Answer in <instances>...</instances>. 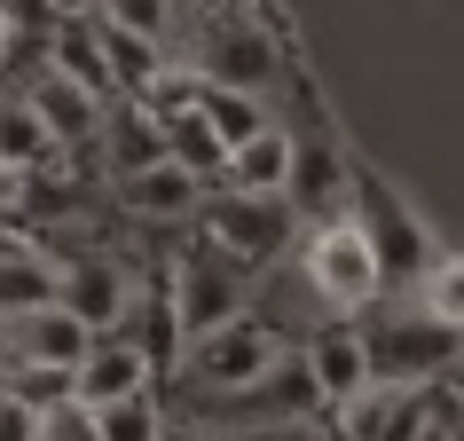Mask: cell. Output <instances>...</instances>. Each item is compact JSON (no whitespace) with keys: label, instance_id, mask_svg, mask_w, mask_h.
I'll return each instance as SVG.
<instances>
[{"label":"cell","instance_id":"f1b7e54d","mask_svg":"<svg viewBox=\"0 0 464 441\" xmlns=\"http://www.w3.org/2000/svg\"><path fill=\"white\" fill-rule=\"evenodd\" d=\"M425 441H457V426H433V434H425Z\"/></svg>","mask_w":464,"mask_h":441},{"label":"cell","instance_id":"ffe728a7","mask_svg":"<svg viewBox=\"0 0 464 441\" xmlns=\"http://www.w3.org/2000/svg\"><path fill=\"white\" fill-rule=\"evenodd\" d=\"M0 166H24V173H48V166H55L48 126L32 119V103L16 95V87L0 95Z\"/></svg>","mask_w":464,"mask_h":441},{"label":"cell","instance_id":"d4e9b609","mask_svg":"<svg viewBox=\"0 0 464 441\" xmlns=\"http://www.w3.org/2000/svg\"><path fill=\"white\" fill-rule=\"evenodd\" d=\"M40 434V410H24L16 394H0V441H32Z\"/></svg>","mask_w":464,"mask_h":441},{"label":"cell","instance_id":"52a82bcc","mask_svg":"<svg viewBox=\"0 0 464 441\" xmlns=\"http://www.w3.org/2000/svg\"><path fill=\"white\" fill-rule=\"evenodd\" d=\"M134 284H142V269H134L126 252H111V245H87V252H72V260H55V308H63L87 339L126 331Z\"/></svg>","mask_w":464,"mask_h":441},{"label":"cell","instance_id":"5b68a950","mask_svg":"<svg viewBox=\"0 0 464 441\" xmlns=\"http://www.w3.org/2000/svg\"><path fill=\"white\" fill-rule=\"evenodd\" d=\"M346 213H354V229L370 237V252H378L386 284H417V276H425L440 252H449V237H440L433 220L417 213V205L393 190V181L370 166V158H354V190H346Z\"/></svg>","mask_w":464,"mask_h":441},{"label":"cell","instance_id":"6da1fadb","mask_svg":"<svg viewBox=\"0 0 464 441\" xmlns=\"http://www.w3.org/2000/svg\"><path fill=\"white\" fill-rule=\"evenodd\" d=\"M457 284H464V269H457V245H449L417 284H386V292L354 316L370 378H417V387L457 378V323H464Z\"/></svg>","mask_w":464,"mask_h":441},{"label":"cell","instance_id":"7c38bea8","mask_svg":"<svg viewBox=\"0 0 464 441\" xmlns=\"http://www.w3.org/2000/svg\"><path fill=\"white\" fill-rule=\"evenodd\" d=\"M158 378H150L142 347L126 339V331H102V339H87V355L72 363V402H87V410H102V402H126V394H150Z\"/></svg>","mask_w":464,"mask_h":441},{"label":"cell","instance_id":"30bf717a","mask_svg":"<svg viewBox=\"0 0 464 441\" xmlns=\"http://www.w3.org/2000/svg\"><path fill=\"white\" fill-rule=\"evenodd\" d=\"M346 190H354V150L331 126V111L315 103V119L292 126V173H284V205L299 220H331L346 213Z\"/></svg>","mask_w":464,"mask_h":441},{"label":"cell","instance_id":"e0dca14e","mask_svg":"<svg viewBox=\"0 0 464 441\" xmlns=\"http://www.w3.org/2000/svg\"><path fill=\"white\" fill-rule=\"evenodd\" d=\"M87 355V331H79L63 308H32V316H8V363L24 370H55L72 378V363Z\"/></svg>","mask_w":464,"mask_h":441},{"label":"cell","instance_id":"9c48e42d","mask_svg":"<svg viewBox=\"0 0 464 441\" xmlns=\"http://www.w3.org/2000/svg\"><path fill=\"white\" fill-rule=\"evenodd\" d=\"M433 426H440L433 387H417V378H362L339 410H323L331 441H425Z\"/></svg>","mask_w":464,"mask_h":441},{"label":"cell","instance_id":"8992f818","mask_svg":"<svg viewBox=\"0 0 464 441\" xmlns=\"http://www.w3.org/2000/svg\"><path fill=\"white\" fill-rule=\"evenodd\" d=\"M284 355H292V339H284L268 316H237V323H220V331H205V339L181 347V370H173V378H189L205 402H228V394L260 387Z\"/></svg>","mask_w":464,"mask_h":441},{"label":"cell","instance_id":"8fae6325","mask_svg":"<svg viewBox=\"0 0 464 441\" xmlns=\"http://www.w3.org/2000/svg\"><path fill=\"white\" fill-rule=\"evenodd\" d=\"M292 355H299V370H307V394H315V410H339L346 394L370 378V355H362V331L354 323H315V331H299L292 339Z\"/></svg>","mask_w":464,"mask_h":441},{"label":"cell","instance_id":"44dd1931","mask_svg":"<svg viewBox=\"0 0 464 441\" xmlns=\"http://www.w3.org/2000/svg\"><path fill=\"white\" fill-rule=\"evenodd\" d=\"M166 394L150 387V394H126V402H102L95 410V441H158L166 434Z\"/></svg>","mask_w":464,"mask_h":441},{"label":"cell","instance_id":"4316f807","mask_svg":"<svg viewBox=\"0 0 464 441\" xmlns=\"http://www.w3.org/2000/svg\"><path fill=\"white\" fill-rule=\"evenodd\" d=\"M40 8H48L55 24H87V16H95V0H40Z\"/></svg>","mask_w":464,"mask_h":441},{"label":"cell","instance_id":"83f0119b","mask_svg":"<svg viewBox=\"0 0 464 441\" xmlns=\"http://www.w3.org/2000/svg\"><path fill=\"white\" fill-rule=\"evenodd\" d=\"M0 378H8V316H0Z\"/></svg>","mask_w":464,"mask_h":441},{"label":"cell","instance_id":"7402d4cb","mask_svg":"<svg viewBox=\"0 0 464 441\" xmlns=\"http://www.w3.org/2000/svg\"><path fill=\"white\" fill-rule=\"evenodd\" d=\"M95 24H119V32H142V40H158V48H173L181 0H95Z\"/></svg>","mask_w":464,"mask_h":441},{"label":"cell","instance_id":"9a60e30c","mask_svg":"<svg viewBox=\"0 0 464 441\" xmlns=\"http://www.w3.org/2000/svg\"><path fill=\"white\" fill-rule=\"evenodd\" d=\"M284 173H292V126L268 119L260 134H245L237 150H220V181H213V190H237V197H284Z\"/></svg>","mask_w":464,"mask_h":441},{"label":"cell","instance_id":"ac0fdd59","mask_svg":"<svg viewBox=\"0 0 464 441\" xmlns=\"http://www.w3.org/2000/svg\"><path fill=\"white\" fill-rule=\"evenodd\" d=\"M95 48H102V79H111V95H142L150 79L166 72V55L173 48H158V40H142V32H119V24H95Z\"/></svg>","mask_w":464,"mask_h":441},{"label":"cell","instance_id":"4fadbf2b","mask_svg":"<svg viewBox=\"0 0 464 441\" xmlns=\"http://www.w3.org/2000/svg\"><path fill=\"white\" fill-rule=\"evenodd\" d=\"M55 260L63 252L24 237V220H0V316H32L55 308Z\"/></svg>","mask_w":464,"mask_h":441},{"label":"cell","instance_id":"484cf974","mask_svg":"<svg viewBox=\"0 0 464 441\" xmlns=\"http://www.w3.org/2000/svg\"><path fill=\"white\" fill-rule=\"evenodd\" d=\"M158 441H213V426H205V417H166Z\"/></svg>","mask_w":464,"mask_h":441},{"label":"cell","instance_id":"7a4b0ae2","mask_svg":"<svg viewBox=\"0 0 464 441\" xmlns=\"http://www.w3.org/2000/svg\"><path fill=\"white\" fill-rule=\"evenodd\" d=\"M181 32H189V48H181V64H189L205 87H237V95H276V79H284V40H276V24L252 8V0H205V8H181Z\"/></svg>","mask_w":464,"mask_h":441},{"label":"cell","instance_id":"2e32d148","mask_svg":"<svg viewBox=\"0 0 464 441\" xmlns=\"http://www.w3.org/2000/svg\"><path fill=\"white\" fill-rule=\"evenodd\" d=\"M16 95L32 103V119L48 126L55 158H63V150H87V142H95V119H102V103H95V95H79L72 79H55L48 64H40V72H32L24 87H16Z\"/></svg>","mask_w":464,"mask_h":441},{"label":"cell","instance_id":"3957f363","mask_svg":"<svg viewBox=\"0 0 464 441\" xmlns=\"http://www.w3.org/2000/svg\"><path fill=\"white\" fill-rule=\"evenodd\" d=\"M292 276H299V292H307V308H315L323 323L339 316L354 323L370 308V299L386 292V269H378V252H370V237L354 229V213H331V220H299V237H292Z\"/></svg>","mask_w":464,"mask_h":441},{"label":"cell","instance_id":"4dcf8cb0","mask_svg":"<svg viewBox=\"0 0 464 441\" xmlns=\"http://www.w3.org/2000/svg\"><path fill=\"white\" fill-rule=\"evenodd\" d=\"M8 55H16V48H8V32H0V72H8Z\"/></svg>","mask_w":464,"mask_h":441},{"label":"cell","instance_id":"603a6c76","mask_svg":"<svg viewBox=\"0 0 464 441\" xmlns=\"http://www.w3.org/2000/svg\"><path fill=\"white\" fill-rule=\"evenodd\" d=\"M32 441H95V410L63 394V402H48V410H40V434H32Z\"/></svg>","mask_w":464,"mask_h":441},{"label":"cell","instance_id":"cb8c5ba5","mask_svg":"<svg viewBox=\"0 0 464 441\" xmlns=\"http://www.w3.org/2000/svg\"><path fill=\"white\" fill-rule=\"evenodd\" d=\"M32 190H40V173L0 166V220H32Z\"/></svg>","mask_w":464,"mask_h":441},{"label":"cell","instance_id":"d6986e66","mask_svg":"<svg viewBox=\"0 0 464 441\" xmlns=\"http://www.w3.org/2000/svg\"><path fill=\"white\" fill-rule=\"evenodd\" d=\"M268 119H276V111H268L260 95H237V87H197V126H205L220 150H237L245 134H260Z\"/></svg>","mask_w":464,"mask_h":441},{"label":"cell","instance_id":"ba28073f","mask_svg":"<svg viewBox=\"0 0 464 441\" xmlns=\"http://www.w3.org/2000/svg\"><path fill=\"white\" fill-rule=\"evenodd\" d=\"M158 284H166V299H173L181 347L205 339V331H220V323H237V316H252V276H237L228 260H213L205 245L173 252L166 269H158Z\"/></svg>","mask_w":464,"mask_h":441},{"label":"cell","instance_id":"5bb4252c","mask_svg":"<svg viewBox=\"0 0 464 441\" xmlns=\"http://www.w3.org/2000/svg\"><path fill=\"white\" fill-rule=\"evenodd\" d=\"M111 190H119V205H126L134 220H150V229H189V213H197V197H205V181H197L189 166L158 158V166L126 173V181H111Z\"/></svg>","mask_w":464,"mask_h":441},{"label":"cell","instance_id":"277c9868","mask_svg":"<svg viewBox=\"0 0 464 441\" xmlns=\"http://www.w3.org/2000/svg\"><path fill=\"white\" fill-rule=\"evenodd\" d=\"M189 237L213 260H228L237 276H268L284 269V252H292L299 237V213L284 205V197H237V190H205L189 213Z\"/></svg>","mask_w":464,"mask_h":441},{"label":"cell","instance_id":"f546056e","mask_svg":"<svg viewBox=\"0 0 464 441\" xmlns=\"http://www.w3.org/2000/svg\"><path fill=\"white\" fill-rule=\"evenodd\" d=\"M213 441H268V434H213Z\"/></svg>","mask_w":464,"mask_h":441}]
</instances>
